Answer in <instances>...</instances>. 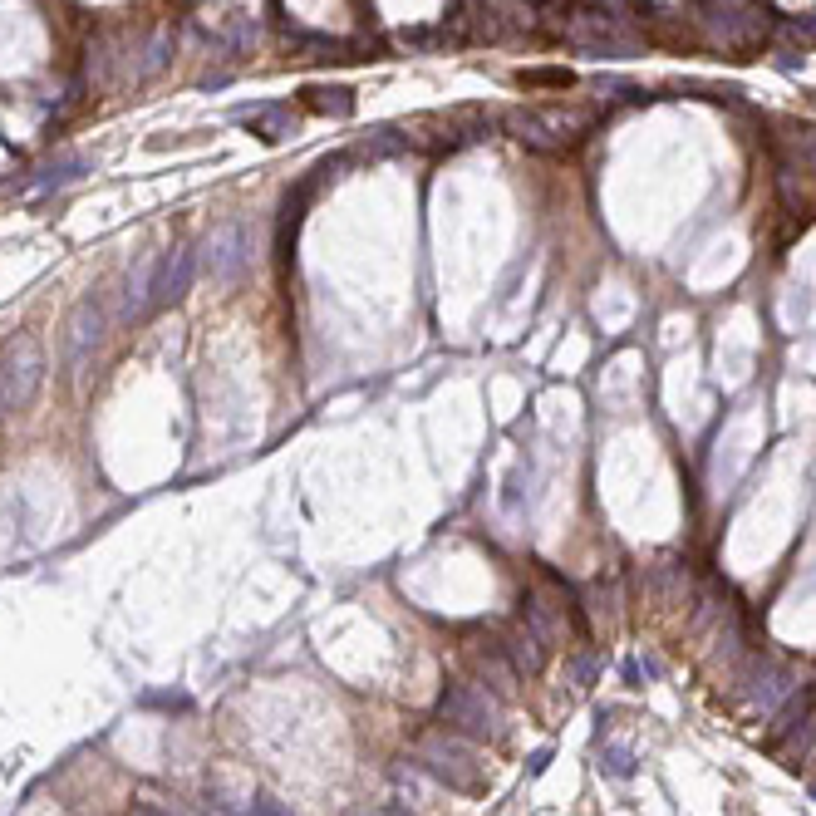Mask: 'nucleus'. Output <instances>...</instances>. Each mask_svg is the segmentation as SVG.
<instances>
[{"label":"nucleus","instance_id":"obj_9","mask_svg":"<svg viewBox=\"0 0 816 816\" xmlns=\"http://www.w3.org/2000/svg\"><path fill=\"white\" fill-rule=\"evenodd\" d=\"M502 654L512 659L517 674H536V669H541V640H536L531 630H512V635L502 640Z\"/></svg>","mask_w":816,"mask_h":816},{"label":"nucleus","instance_id":"obj_1","mask_svg":"<svg viewBox=\"0 0 816 816\" xmlns=\"http://www.w3.org/2000/svg\"><path fill=\"white\" fill-rule=\"evenodd\" d=\"M438 718L443 728H453L458 738L472 743H497L507 728H502V699L492 689H477V684H448L438 694Z\"/></svg>","mask_w":816,"mask_h":816},{"label":"nucleus","instance_id":"obj_18","mask_svg":"<svg viewBox=\"0 0 816 816\" xmlns=\"http://www.w3.org/2000/svg\"><path fill=\"white\" fill-rule=\"evenodd\" d=\"M0 413H5V399H0Z\"/></svg>","mask_w":816,"mask_h":816},{"label":"nucleus","instance_id":"obj_15","mask_svg":"<svg viewBox=\"0 0 816 816\" xmlns=\"http://www.w3.org/2000/svg\"><path fill=\"white\" fill-rule=\"evenodd\" d=\"M571 674H576V684H590V674H595V664H590V659H576V664H571Z\"/></svg>","mask_w":816,"mask_h":816},{"label":"nucleus","instance_id":"obj_5","mask_svg":"<svg viewBox=\"0 0 816 816\" xmlns=\"http://www.w3.org/2000/svg\"><path fill=\"white\" fill-rule=\"evenodd\" d=\"M246 256H251V236L241 222H227V227H217V232L207 236V246H202V271L212 276V281H236L241 276V266H246Z\"/></svg>","mask_w":816,"mask_h":816},{"label":"nucleus","instance_id":"obj_11","mask_svg":"<svg viewBox=\"0 0 816 816\" xmlns=\"http://www.w3.org/2000/svg\"><path fill=\"white\" fill-rule=\"evenodd\" d=\"M600 767H610V772H615V777H630V772H635V758H630V753H625V748H610V753H605V762H600Z\"/></svg>","mask_w":816,"mask_h":816},{"label":"nucleus","instance_id":"obj_4","mask_svg":"<svg viewBox=\"0 0 816 816\" xmlns=\"http://www.w3.org/2000/svg\"><path fill=\"white\" fill-rule=\"evenodd\" d=\"M99 340H104V305H99V295H84L64 320V369L84 374V364L94 359Z\"/></svg>","mask_w":816,"mask_h":816},{"label":"nucleus","instance_id":"obj_7","mask_svg":"<svg viewBox=\"0 0 816 816\" xmlns=\"http://www.w3.org/2000/svg\"><path fill=\"white\" fill-rule=\"evenodd\" d=\"M300 104H305L310 114H325V118H350L354 114V94L345 84H310V89H300Z\"/></svg>","mask_w":816,"mask_h":816},{"label":"nucleus","instance_id":"obj_13","mask_svg":"<svg viewBox=\"0 0 816 816\" xmlns=\"http://www.w3.org/2000/svg\"><path fill=\"white\" fill-rule=\"evenodd\" d=\"M246 816H291V812H286V807H281L276 797H256V807H251Z\"/></svg>","mask_w":816,"mask_h":816},{"label":"nucleus","instance_id":"obj_10","mask_svg":"<svg viewBox=\"0 0 816 816\" xmlns=\"http://www.w3.org/2000/svg\"><path fill=\"white\" fill-rule=\"evenodd\" d=\"M251 133H261L266 143H281V138H291V133H295V114L286 109V104L256 109V114H251Z\"/></svg>","mask_w":816,"mask_h":816},{"label":"nucleus","instance_id":"obj_17","mask_svg":"<svg viewBox=\"0 0 816 816\" xmlns=\"http://www.w3.org/2000/svg\"><path fill=\"white\" fill-rule=\"evenodd\" d=\"M350 816H399V812H384V807H359V812H350Z\"/></svg>","mask_w":816,"mask_h":816},{"label":"nucleus","instance_id":"obj_8","mask_svg":"<svg viewBox=\"0 0 816 816\" xmlns=\"http://www.w3.org/2000/svg\"><path fill=\"white\" fill-rule=\"evenodd\" d=\"M477 674L487 679V689H492L497 699H507V694H512V679H517V669L507 664L502 644H497V649H487V654H477Z\"/></svg>","mask_w":816,"mask_h":816},{"label":"nucleus","instance_id":"obj_6","mask_svg":"<svg viewBox=\"0 0 816 816\" xmlns=\"http://www.w3.org/2000/svg\"><path fill=\"white\" fill-rule=\"evenodd\" d=\"M192 276H197V251H192V246L163 251V256L153 261V291H148V305H173V300H182L187 286H192Z\"/></svg>","mask_w":816,"mask_h":816},{"label":"nucleus","instance_id":"obj_14","mask_svg":"<svg viewBox=\"0 0 816 816\" xmlns=\"http://www.w3.org/2000/svg\"><path fill=\"white\" fill-rule=\"evenodd\" d=\"M443 35H433V30H404L399 35V45H438Z\"/></svg>","mask_w":816,"mask_h":816},{"label":"nucleus","instance_id":"obj_16","mask_svg":"<svg viewBox=\"0 0 816 816\" xmlns=\"http://www.w3.org/2000/svg\"><path fill=\"white\" fill-rule=\"evenodd\" d=\"M133 816H173V812H163V807H153V802H138V807H133Z\"/></svg>","mask_w":816,"mask_h":816},{"label":"nucleus","instance_id":"obj_3","mask_svg":"<svg viewBox=\"0 0 816 816\" xmlns=\"http://www.w3.org/2000/svg\"><path fill=\"white\" fill-rule=\"evenodd\" d=\"M45 384V350L30 330L10 335L0 345V399L5 408H25Z\"/></svg>","mask_w":816,"mask_h":816},{"label":"nucleus","instance_id":"obj_12","mask_svg":"<svg viewBox=\"0 0 816 816\" xmlns=\"http://www.w3.org/2000/svg\"><path fill=\"white\" fill-rule=\"evenodd\" d=\"M522 84H571L566 69H536V74H522Z\"/></svg>","mask_w":816,"mask_h":816},{"label":"nucleus","instance_id":"obj_2","mask_svg":"<svg viewBox=\"0 0 816 816\" xmlns=\"http://www.w3.org/2000/svg\"><path fill=\"white\" fill-rule=\"evenodd\" d=\"M413 767L448 782L453 792H482V767H477V753L467 748V738H458L453 728L443 733H423L418 748H413Z\"/></svg>","mask_w":816,"mask_h":816}]
</instances>
